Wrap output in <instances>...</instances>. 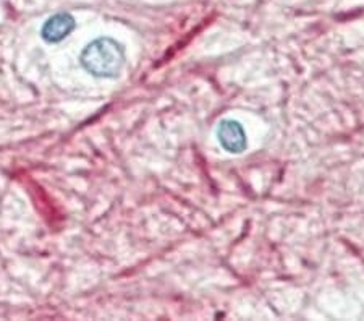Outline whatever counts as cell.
I'll use <instances>...</instances> for the list:
<instances>
[{
  "label": "cell",
  "mask_w": 364,
  "mask_h": 321,
  "mask_svg": "<svg viewBox=\"0 0 364 321\" xmlns=\"http://www.w3.org/2000/svg\"><path fill=\"white\" fill-rule=\"evenodd\" d=\"M75 29V19L70 14H57L50 16L43 26V38L47 43H60Z\"/></svg>",
  "instance_id": "3"
},
{
  "label": "cell",
  "mask_w": 364,
  "mask_h": 321,
  "mask_svg": "<svg viewBox=\"0 0 364 321\" xmlns=\"http://www.w3.org/2000/svg\"><path fill=\"white\" fill-rule=\"evenodd\" d=\"M217 138L222 148L232 154H240L246 149V133L243 127L237 120H222L217 127Z\"/></svg>",
  "instance_id": "2"
},
{
  "label": "cell",
  "mask_w": 364,
  "mask_h": 321,
  "mask_svg": "<svg viewBox=\"0 0 364 321\" xmlns=\"http://www.w3.org/2000/svg\"><path fill=\"white\" fill-rule=\"evenodd\" d=\"M81 63L94 77L115 78L125 63V51L114 39L99 38L87 44L81 54Z\"/></svg>",
  "instance_id": "1"
}]
</instances>
